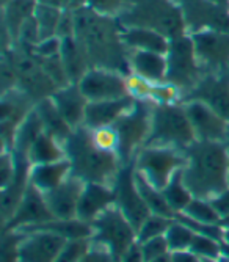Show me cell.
Returning a JSON list of instances; mask_svg holds the SVG:
<instances>
[{"label": "cell", "instance_id": "33", "mask_svg": "<svg viewBox=\"0 0 229 262\" xmlns=\"http://www.w3.org/2000/svg\"><path fill=\"white\" fill-rule=\"evenodd\" d=\"M195 231L190 229L187 225H184L179 220H173L171 226L168 228L165 237L170 247V251H184V250H190V245L195 239Z\"/></svg>", "mask_w": 229, "mask_h": 262}, {"label": "cell", "instance_id": "30", "mask_svg": "<svg viewBox=\"0 0 229 262\" xmlns=\"http://www.w3.org/2000/svg\"><path fill=\"white\" fill-rule=\"evenodd\" d=\"M61 14H63V8H60L57 5H51L45 2H36L33 16L38 24L41 39L57 36V29H58Z\"/></svg>", "mask_w": 229, "mask_h": 262}, {"label": "cell", "instance_id": "49", "mask_svg": "<svg viewBox=\"0 0 229 262\" xmlns=\"http://www.w3.org/2000/svg\"><path fill=\"white\" fill-rule=\"evenodd\" d=\"M223 143H224V146L229 149V124H227V129H226V135H224V140H223Z\"/></svg>", "mask_w": 229, "mask_h": 262}, {"label": "cell", "instance_id": "16", "mask_svg": "<svg viewBox=\"0 0 229 262\" xmlns=\"http://www.w3.org/2000/svg\"><path fill=\"white\" fill-rule=\"evenodd\" d=\"M52 213L45 204L44 195L36 190L33 185H27L24 196L17 204L11 219L4 225L5 231H17L22 228H29L33 225H39L52 220Z\"/></svg>", "mask_w": 229, "mask_h": 262}, {"label": "cell", "instance_id": "21", "mask_svg": "<svg viewBox=\"0 0 229 262\" xmlns=\"http://www.w3.org/2000/svg\"><path fill=\"white\" fill-rule=\"evenodd\" d=\"M135 104V99L130 96L121 99H111V101H96L88 102L85 112V123L88 129L113 126L120 118L127 113Z\"/></svg>", "mask_w": 229, "mask_h": 262}, {"label": "cell", "instance_id": "18", "mask_svg": "<svg viewBox=\"0 0 229 262\" xmlns=\"http://www.w3.org/2000/svg\"><path fill=\"white\" fill-rule=\"evenodd\" d=\"M83 187L85 182L71 174L57 188L51 190L48 193H42L45 204H48L54 219L57 220L77 219V206Z\"/></svg>", "mask_w": 229, "mask_h": 262}, {"label": "cell", "instance_id": "24", "mask_svg": "<svg viewBox=\"0 0 229 262\" xmlns=\"http://www.w3.org/2000/svg\"><path fill=\"white\" fill-rule=\"evenodd\" d=\"M121 36L129 51H148V52L167 54L170 46V38L149 29L123 27Z\"/></svg>", "mask_w": 229, "mask_h": 262}, {"label": "cell", "instance_id": "27", "mask_svg": "<svg viewBox=\"0 0 229 262\" xmlns=\"http://www.w3.org/2000/svg\"><path fill=\"white\" fill-rule=\"evenodd\" d=\"M36 0H8L4 5V30L13 47L16 46L17 33L22 24L35 14Z\"/></svg>", "mask_w": 229, "mask_h": 262}, {"label": "cell", "instance_id": "51", "mask_svg": "<svg viewBox=\"0 0 229 262\" xmlns=\"http://www.w3.org/2000/svg\"><path fill=\"white\" fill-rule=\"evenodd\" d=\"M220 225H221L223 228H229V215H227V217H224V219H221Z\"/></svg>", "mask_w": 229, "mask_h": 262}, {"label": "cell", "instance_id": "44", "mask_svg": "<svg viewBox=\"0 0 229 262\" xmlns=\"http://www.w3.org/2000/svg\"><path fill=\"white\" fill-rule=\"evenodd\" d=\"M171 260L173 262H208L202 257H199L198 254H195L190 250H184V251H173L171 253Z\"/></svg>", "mask_w": 229, "mask_h": 262}, {"label": "cell", "instance_id": "45", "mask_svg": "<svg viewBox=\"0 0 229 262\" xmlns=\"http://www.w3.org/2000/svg\"><path fill=\"white\" fill-rule=\"evenodd\" d=\"M86 7V0H61V8L67 11H76Z\"/></svg>", "mask_w": 229, "mask_h": 262}, {"label": "cell", "instance_id": "29", "mask_svg": "<svg viewBox=\"0 0 229 262\" xmlns=\"http://www.w3.org/2000/svg\"><path fill=\"white\" fill-rule=\"evenodd\" d=\"M135 184H136V188H139L142 198L145 200L146 206L149 207L151 213H157V215H164V217H168V219L176 217V213L173 212V209L167 203V198H165L162 190L154 187L146 178H143L136 170H135Z\"/></svg>", "mask_w": 229, "mask_h": 262}, {"label": "cell", "instance_id": "40", "mask_svg": "<svg viewBox=\"0 0 229 262\" xmlns=\"http://www.w3.org/2000/svg\"><path fill=\"white\" fill-rule=\"evenodd\" d=\"M91 239H76V241H67L61 251L58 253L55 262H79L82 256L89 248Z\"/></svg>", "mask_w": 229, "mask_h": 262}, {"label": "cell", "instance_id": "32", "mask_svg": "<svg viewBox=\"0 0 229 262\" xmlns=\"http://www.w3.org/2000/svg\"><path fill=\"white\" fill-rule=\"evenodd\" d=\"M179 213L189 217L190 220H195L204 225H220L221 222V215L214 207L212 201L204 200V198H193L189 203V206Z\"/></svg>", "mask_w": 229, "mask_h": 262}, {"label": "cell", "instance_id": "31", "mask_svg": "<svg viewBox=\"0 0 229 262\" xmlns=\"http://www.w3.org/2000/svg\"><path fill=\"white\" fill-rule=\"evenodd\" d=\"M162 192L174 213L182 212L189 206V203L195 198L189 190V187L186 185L184 179H182L180 171L177 174H174V178L168 182V185L162 190Z\"/></svg>", "mask_w": 229, "mask_h": 262}, {"label": "cell", "instance_id": "20", "mask_svg": "<svg viewBox=\"0 0 229 262\" xmlns=\"http://www.w3.org/2000/svg\"><path fill=\"white\" fill-rule=\"evenodd\" d=\"M51 99L54 101L60 115L64 118V121L73 129L83 126L88 99L85 98V94L77 83H70L57 88Z\"/></svg>", "mask_w": 229, "mask_h": 262}, {"label": "cell", "instance_id": "38", "mask_svg": "<svg viewBox=\"0 0 229 262\" xmlns=\"http://www.w3.org/2000/svg\"><path fill=\"white\" fill-rule=\"evenodd\" d=\"M139 244V242H136ZM140 253H142V259L143 262H152L162 256L170 254V247L167 242V237L165 235H160V237H154V239L145 241L139 244Z\"/></svg>", "mask_w": 229, "mask_h": 262}, {"label": "cell", "instance_id": "23", "mask_svg": "<svg viewBox=\"0 0 229 262\" xmlns=\"http://www.w3.org/2000/svg\"><path fill=\"white\" fill-rule=\"evenodd\" d=\"M129 68L130 73L149 80L151 83H158L167 80L168 61L167 54L148 52V51H129Z\"/></svg>", "mask_w": 229, "mask_h": 262}, {"label": "cell", "instance_id": "17", "mask_svg": "<svg viewBox=\"0 0 229 262\" xmlns=\"http://www.w3.org/2000/svg\"><path fill=\"white\" fill-rule=\"evenodd\" d=\"M189 115V120L195 130L196 140L223 141L227 129V121L202 101H186L182 102Z\"/></svg>", "mask_w": 229, "mask_h": 262}, {"label": "cell", "instance_id": "55", "mask_svg": "<svg viewBox=\"0 0 229 262\" xmlns=\"http://www.w3.org/2000/svg\"><path fill=\"white\" fill-rule=\"evenodd\" d=\"M36 2H38V0H36Z\"/></svg>", "mask_w": 229, "mask_h": 262}, {"label": "cell", "instance_id": "10", "mask_svg": "<svg viewBox=\"0 0 229 262\" xmlns=\"http://www.w3.org/2000/svg\"><path fill=\"white\" fill-rule=\"evenodd\" d=\"M189 35L217 30L229 33V8L212 0H174Z\"/></svg>", "mask_w": 229, "mask_h": 262}, {"label": "cell", "instance_id": "11", "mask_svg": "<svg viewBox=\"0 0 229 262\" xmlns=\"http://www.w3.org/2000/svg\"><path fill=\"white\" fill-rule=\"evenodd\" d=\"M114 195H117V204L120 210L129 219V222L139 231L142 223L151 215V210L142 198L139 188L135 184V166L133 162L124 163L113 182Z\"/></svg>", "mask_w": 229, "mask_h": 262}, {"label": "cell", "instance_id": "3", "mask_svg": "<svg viewBox=\"0 0 229 262\" xmlns=\"http://www.w3.org/2000/svg\"><path fill=\"white\" fill-rule=\"evenodd\" d=\"M64 151L71 162V174L83 182L113 185L123 166L117 152H105L93 145L86 126L73 130L70 138L64 141Z\"/></svg>", "mask_w": 229, "mask_h": 262}, {"label": "cell", "instance_id": "41", "mask_svg": "<svg viewBox=\"0 0 229 262\" xmlns=\"http://www.w3.org/2000/svg\"><path fill=\"white\" fill-rule=\"evenodd\" d=\"M127 0H86V7L96 11L98 14L117 17L123 13Z\"/></svg>", "mask_w": 229, "mask_h": 262}, {"label": "cell", "instance_id": "35", "mask_svg": "<svg viewBox=\"0 0 229 262\" xmlns=\"http://www.w3.org/2000/svg\"><path fill=\"white\" fill-rule=\"evenodd\" d=\"M89 138L93 145L105 152H117L120 149V137L118 132L113 126H104V127H95L89 129Z\"/></svg>", "mask_w": 229, "mask_h": 262}, {"label": "cell", "instance_id": "53", "mask_svg": "<svg viewBox=\"0 0 229 262\" xmlns=\"http://www.w3.org/2000/svg\"><path fill=\"white\" fill-rule=\"evenodd\" d=\"M227 170H229V149H227Z\"/></svg>", "mask_w": 229, "mask_h": 262}, {"label": "cell", "instance_id": "6", "mask_svg": "<svg viewBox=\"0 0 229 262\" xmlns=\"http://www.w3.org/2000/svg\"><path fill=\"white\" fill-rule=\"evenodd\" d=\"M184 165V149L171 146H143L133 157L135 170L160 190L168 185Z\"/></svg>", "mask_w": 229, "mask_h": 262}, {"label": "cell", "instance_id": "47", "mask_svg": "<svg viewBox=\"0 0 229 262\" xmlns=\"http://www.w3.org/2000/svg\"><path fill=\"white\" fill-rule=\"evenodd\" d=\"M152 262H173V260H171V253L167 254V256L158 257V259H155V260H152Z\"/></svg>", "mask_w": 229, "mask_h": 262}, {"label": "cell", "instance_id": "2", "mask_svg": "<svg viewBox=\"0 0 229 262\" xmlns=\"http://www.w3.org/2000/svg\"><path fill=\"white\" fill-rule=\"evenodd\" d=\"M184 152L180 173L195 198L212 200L229 187L227 148L223 141L196 140Z\"/></svg>", "mask_w": 229, "mask_h": 262}, {"label": "cell", "instance_id": "42", "mask_svg": "<svg viewBox=\"0 0 229 262\" xmlns=\"http://www.w3.org/2000/svg\"><path fill=\"white\" fill-rule=\"evenodd\" d=\"M79 262H118V260L105 247L91 241L89 248L86 250V253L82 256Z\"/></svg>", "mask_w": 229, "mask_h": 262}, {"label": "cell", "instance_id": "54", "mask_svg": "<svg viewBox=\"0 0 229 262\" xmlns=\"http://www.w3.org/2000/svg\"><path fill=\"white\" fill-rule=\"evenodd\" d=\"M208 262H217V260H208Z\"/></svg>", "mask_w": 229, "mask_h": 262}, {"label": "cell", "instance_id": "19", "mask_svg": "<svg viewBox=\"0 0 229 262\" xmlns=\"http://www.w3.org/2000/svg\"><path fill=\"white\" fill-rule=\"evenodd\" d=\"M117 201L113 185L99 182H85L77 206V219L93 223L101 213Z\"/></svg>", "mask_w": 229, "mask_h": 262}, {"label": "cell", "instance_id": "5", "mask_svg": "<svg viewBox=\"0 0 229 262\" xmlns=\"http://www.w3.org/2000/svg\"><path fill=\"white\" fill-rule=\"evenodd\" d=\"M196 141L184 104H154L151 132L145 146H171L186 149Z\"/></svg>", "mask_w": 229, "mask_h": 262}, {"label": "cell", "instance_id": "26", "mask_svg": "<svg viewBox=\"0 0 229 262\" xmlns=\"http://www.w3.org/2000/svg\"><path fill=\"white\" fill-rule=\"evenodd\" d=\"M35 110L41 120L44 132L52 135L54 138H57L64 145V141L70 138V135L73 134L74 129L64 121V118L60 115L54 101L51 98H45V99L36 102Z\"/></svg>", "mask_w": 229, "mask_h": 262}, {"label": "cell", "instance_id": "43", "mask_svg": "<svg viewBox=\"0 0 229 262\" xmlns=\"http://www.w3.org/2000/svg\"><path fill=\"white\" fill-rule=\"evenodd\" d=\"M214 207L217 209V212L221 215V219L229 215V187L226 190H223L221 193H218L217 196H214L212 200Z\"/></svg>", "mask_w": 229, "mask_h": 262}, {"label": "cell", "instance_id": "13", "mask_svg": "<svg viewBox=\"0 0 229 262\" xmlns=\"http://www.w3.org/2000/svg\"><path fill=\"white\" fill-rule=\"evenodd\" d=\"M190 36L204 74L229 71V33L208 30Z\"/></svg>", "mask_w": 229, "mask_h": 262}, {"label": "cell", "instance_id": "9", "mask_svg": "<svg viewBox=\"0 0 229 262\" xmlns=\"http://www.w3.org/2000/svg\"><path fill=\"white\" fill-rule=\"evenodd\" d=\"M151 101H135L133 107L113 124L120 137L118 156L123 165L133 162L135 154L145 146L151 132Z\"/></svg>", "mask_w": 229, "mask_h": 262}, {"label": "cell", "instance_id": "25", "mask_svg": "<svg viewBox=\"0 0 229 262\" xmlns=\"http://www.w3.org/2000/svg\"><path fill=\"white\" fill-rule=\"evenodd\" d=\"M60 58L63 61L67 79H70L71 83H79L80 79L85 76L86 71L91 68L83 49L80 47V44L77 42V39L74 36L61 39Z\"/></svg>", "mask_w": 229, "mask_h": 262}, {"label": "cell", "instance_id": "46", "mask_svg": "<svg viewBox=\"0 0 229 262\" xmlns=\"http://www.w3.org/2000/svg\"><path fill=\"white\" fill-rule=\"evenodd\" d=\"M221 256L229 257V244L226 242H221Z\"/></svg>", "mask_w": 229, "mask_h": 262}, {"label": "cell", "instance_id": "50", "mask_svg": "<svg viewBox=\"0 0 229 262\" xmlns=\"http://www.w3.org/2000/svg\"><path fill=\"white\" fill-rule=\"evenodd\" d=\"M212 2L218 4V5H223V7H227L229 8V0H212Z\"/></svg>", "mask_w": 229, "mask_h": 262}, {"label": "cell", "instance_id": "4", "mask_svg": "<svg viewBox=\"0 0 229 262\" xmlns=\"http://www.w3.org/2000/svg\"><path fill=\"white\" fill-rule=\"evenodd\" d=\"M121 27L149 29L174 38L187 33L180 10L174 0H127L118 16Z\"/></svg>", "mask_w": 229, "mask_h": 262}, {"label": "cell", "instance_id": "12", "mask_svg": "<svg viewBox=\"0 0 229 262\" xmlns=\"http://www.w3.org/2000/svg\"><path fill=\"white\" fill-rule=\"evenodd\" d=\"M88 102L111 101L129 96L126 74L105 68H89L77 83Z\"/></svg>", "mask_w": 229, "mask_h": 262}, {"label": "cell", "instance_id": "1", "mask_svg": "<svg viewBox=\"0 0 229 262\" xmlns=\"http://www.w3.org/2000/svg\"><path fill=\"white\" fill-rule=\"evenodd\" d=\"M74 38L83 49L91 68L113 69L129 74V49L117 17L98 14L88 7L73 11Z\"/></svg>", "mask_w": 229, "mask_h": 262}, {"label": "cell", "instance_id": "28", "mask_svg": "<svg viewBox=\"0 0 229 262\" xmlns=\"http://www.w3.org/2000/svg\"><path fill=\"white\" fill-rule=\"evenodd\" d=\"M66 159L64 145L52 135L42 132L32 145L27 154V160L30 165L38 163H51Z\"/></svg>", "mask_w": 229, "mask_h": 262}, {"label": "cell", "instance_id": "8", "mask_svg": "<svg viewBox=\"0 0 229 262\" xmlns=\"http://www.w3.org/2000/svg\"><path fill=\"white\" fill-rule=\"evenodd\" d=\"M167 82L174 83L182 93L184 98L199 83L204 76V71L198 61L193 39L189 33L179 35L170 39L167 51Z\"/></svg>", "mask_w": 229, "mask_h": 262}, {"label": "cell", "instance_id": "36", "mask_svg": "<svg viewBox=\"0 0 229 262\" xmlns=\"http://www.w3.org/2000/svg\"><path fill=\"white\" fill-rule=\"evenodd\" d=\"M190 251H193L204 260H218L221 257V242L212 239L209 235L195 234V239L190 245Z\"/></svg>", "mask_w": 229, "mask_h": 262}, {"label": "cell", "instance_id": "34", "mask_svg": "<svg viewBox=\"0 0 229 262\" xmlns=\"http://www.w3.org/2000/svg\"><path fill=\"white\" fill-rule=\"evenodd\" d=\"M174 219H168L164 215H157V213H151V215L142 223V226L136 231V242H145L154 237L165 235L168 228L171 226Z\"/></svg>", "mask_w": 229, "mask_h": 262}, {"label": "cell", "instance_id": "39", "mask_svg": "<svg viewBox=\"0 0 229 262\" xmlns=\"http://www.w3.org/2000/svg\"><path fill=\"white\" fill-rule=\"evenodd\" d=\"M152 85L154 83L140 77L139 74H133V73L126 74L127 93H129V96L133 98L135 101H151Z\"/></svg>", "mask_w": 229, "mask_h": 262}, {"label": "cell", "instance_id": "52", "mask_svg": "<svg viewBox=\"0 0 229 262\" xmlns=\"http://www.w3.org/2000/svg\"><path fill=\"white\" fill-rule=\"evenodd\" d=\"M217 262H229V257H226V256H221Z\"/></svg>", "mask_w": 229, "mask_h": 262}, {"label": "cell", "instance_id": "15", "mask_svg": "<svg viewBox=\"0 0 229 262\" xmlns=\"http://www.w3.org/2000/svg\"><path fill=\"white\" fill-rule=\"evenodd\" d=\"M17 262H55L58 253L67 242L64 237L49 231L20 232Z\"/></svg>", "mask_w": 229, "mask_h": 262}, {"label": "cell", "instance_id": "22", "mask_svg": "<svg viewBox=\"0 0 229 262\" xmlns=\"http://www.w3.org/2000/svg\"><path fill=\"white\" fill-rule=\"evenodd\" d=\"M71 162L70 159H63L51 163L30 165L29 168V184L33 185L41 193H48L57 188L71 176Z\"/></svg>", "mask_w": 229, "mask_h": 262}, {"label": "cell", "instance_id": "48", "mask_svg": "<svg viewBox=\"0 0 229 262\" xmlns=\"http://www.w3.org/2000/svg\"><path fill=\"white\" fill-rule=\"evenodd\" d=\"M223 229H224V232H223V241L221 242L229 244V228H223Z\"/></svg>", "mask_w": 229, "mask_h": 262}, {"label": "cell", "instance_id": "7", "mask_svg": "<svg viewBox=\"0 0 229 262\" xmlns=\"http://www.w3.org/2000/svg\"><path fill=\"white\" fill-rule=\"evenodd\" d=\"M93 235L91 241L105 247L117 260L136 244V229L129 222V219L120 210L117 204L105 209L101 215L91 223Z\"/></svg>", "mask_w": 229, "mask_h": 262}, {"label": "cell", "instance_id": "14", "mask_svg": "<svg viewBox=\"0 0 229 262\" xmlns=\"http://www.w3.org/2000/svg\"><path fill=\"white\" fill-rule=\"evenodd\" d=\"M202 101L229 123V71L204 74L184 101Z\"/></svg>", "mask_w": 229, "mask_h": 262}, {"label": "cell", "instance_id": "37", "mask_svg": "<svg viewBox=\"0 0 229 262\" xmlns=\"http://www.w3.org/2000/svg\"><path fill=\"white\" fill-rule=\"evenodd\" d=\"M184 101V93H182L171 82H158L152 85L151 102L154 104H180Z\"/></svg>", "mask_w": 229, "mask_h": 262}]
</instances>
